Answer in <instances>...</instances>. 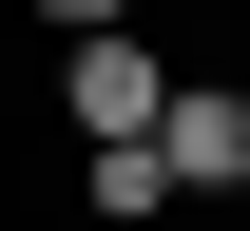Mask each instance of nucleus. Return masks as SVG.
<instances>
[{
  "label": "nucleus",
  "mask_w": 250,
  "mask_h": 231,
  "mask_svg": "<svg viewBox=\"0 0 250 231\" xmlns=\"http://www.w3.org/2000/svg\"><path fill=\"white\" fill-rule=\"evenodd\" d=\"M58 116H77V154H96V135H154L173 116V58H154V39H58Z\"/></svg>",
  "instance_id": "1"
},
{
  "label": "nucleus",
  "mask_w": 250,
  "mask_h": 231,
  "mask_svg": "<svg viewBox=\"0 0 250 231\" xmlns=\"http://www.w3.org/2000/svg\"><path fill=\"white\" fill-rule=\"evenodd\" d=\"M154 154H173V193H250V77H173Z\"/></svg>",
  "instance_id": "2"
},
{
  "label": "nucleus",
  "mask_w": 250,
  "mask_h": 231,
  "mask_svg": "<svg viewBox=\"0 0 250 231\" xmlns=\"http://www.w3.org/2000/svg\"><path fill=\"white\" fill-rule=\"evenodd\" d=\"M77 193L116 212V231H154V212H173V154H154V135H96V154H77Z\"/></svg>",
  "instance_id": "3"
},
{
  "label": "nucleus",
  "mask_w": 250,
  "mask_h": 231,
  "mask_svg": "<svg viewBox=\"0 0 250 231\" xmlns=\"http://www.w3.org/2000/svg\"><path fill=\"white\" fill-rule=\"evenodd\" d=\"M39 20H58V39H116V20H135V0H39Z\"/></svg>",
  "instance_id": "4"
}]
</instances>
